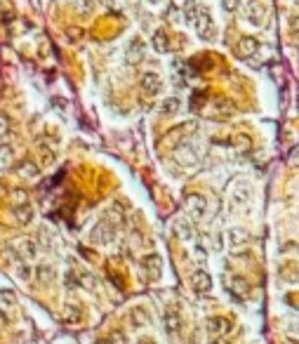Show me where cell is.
Wrapping results in <instances>:
<instances>
[{"mask_svg": "<svg viewBox=\"0 0 299 344\" xmlns=\"http://www.w3.org/2000/svg\"><path fill=\"white\" fill-rule=\"evenodd\" d=\"M240 5V0H222V7H224L226 12H236Z\"/></svg>", "mask_w": 299, "mask_h": 344, "instance_id": "32", "label": "cell"}, {"mask_svg": "<svg viewBox=\"0 0 299 344\" xmlns=\"http://www.w3.org/2000/svg\"><path fill=\"white\" fill-rule=\"evenodd\" d=\"M142 267H144V271H146L149 276H160L163 262H160V257H158V255H146L142 260Z\"/></svg>", "mask_w": 299, "mask_h": 344, "instance_id": "9", "label": "cell"}, {"mask_svg": "<svg viewBox=\"0 0 299 344\" xmlns=\"http://www.w3.org/2000/svg\"><path fill=\"white\" fill-rule=\"evenodd\" d=\"M229 288H231V292L236 297H245L247 292H250V283L245 281V278H240V276H236V278H231Z\"/></svg>", "mask_w": 299, "mask_h": 344, "instance_id": "12", "label": "cell"}, {"mask_svg": "<svg viewBox=\"0 0 299 344\" xmlns=\"http://www.w3.org/2000/svg\"><path fill=\"white\" fill-rule=\"evenodd\" d=\"M10 198H12L14 205H26V203H28V193H26V189L17 186V189H12V191H10Z\"/></svg>", "mask_w": 299, "mask_h": 344, "instance_id": "19", "label": "cell"}, {"mask_svg": "<svg viewBox=\"0 0 299 344\" xmlns=\"http://www.w3.org/2000/svg\"><path fill=\"white\" fill-rule=\"evenodd\" d=\"M38 153H40V165H52V163L57 160L55 149H50L48 144H40V146H38Z\"/></svg>", "mask_w": 299, "mask_h": 344, "instance_id": "15", "label": "cell"}, {"mask_svg": "<svg viewBox=\"0 0 299 344\" xmlns=\"http://www.w3.org/2000/svg\"><path fill=\"white\" fill-rule=\"evenodd\" d=\"M61 321L64 323H78L80 321V311H78V307H64V311H61Z\"/></svg>", "mask_w": 299, "mask_h": 344, "instance_id": "16", "label": "cell"}, {"mask_svg": "<svg viewBox=\"0 0 299 344\" xmlns=\"http://www.w3.org/2000/svg\"><path fill=\"white\" fill-rule=\"evenodd\" d=\"M113 236H116V227H113L111 222H106V220H102L95 229H92V241L99 243V245L111 243V241H113Z\"/></svg>", "mask_w": 299, "mask_h": 344, "instance_id": "2", "label": "cell"}, {"mask_svg": "<svg viewBox=\"0 0 299 344\" xmlns=\"http://www.w3.org/2000/svg\"><path fill=\"white\" fill-rule=\"evenodd\" d=\"M193 26H196V31H198L200 38H212V19H210V14L205 12V10H198L196 19H193Z\"/></svg>", "mask_w": 299, "mask_h": 344, "instance_id": "5", "label": "cell"}, {"mask_svg": "<svg viewBox=\"0 0 299 344\" xmlns=\"http://www.w3.org/2000/svg\"><path fill=\"white\" fill-rule=\"evenodd\" d=\"M35 276H38L42 283H52L55 281V269L48 267V264H40V267L35 269Z\"/></svg>", "mask_w": 299, "mask_h": 344, "instance_id": "20", "label": "cell"}, {"mask_svg": "<svg viewBox=\"0 0 299 344\" xmlns=\"http://www.w3.org/2000/svg\"><path fill=\"white\" fill-rule=\"evenodd\" d=\"M10 127H12V123H10V116L0 113V137H7V135H10Z\"/></svg>", "mask_w": 299, "mask_h": 344, "instance_id": "27", "label": "cell"}, {"mask_svg": "<svg viewBox=\"0 0 299 344\" xmlns=\"http://www.w3.org/2000/svg\"><path fill=\"white\" fill-rule=\"evenodd\" d=\"M231 328V323H229V318L224 316H215L207 321V332H212V335H222V332H226Z\"/></svg>", "mask_w": 299, "mask_h": 344, "instance_id": "10", "label": "cell"}, {"mask_svg": "<svg viewBox=\"0 0 299 344\" xmlns=\"http://www.w3.org/2000/svg\"><path fill=\"white\" fill-rule=\"evenodd\" d=\"M7 318H5V314H3V311H0V323H5Z\"/></svg>", "mask_w": 299, "mask_h": 344, "instance_id": "36", "label": "cell"}, {"mask_svg": "<svg viewBox=\"0 0 299 344\" xmlns=\"http://www.w3.org/2000/svg\"><path fill=\"white\" fill-rule=\"evenodd\" d=\"M153 48H156V52H160V55H165V52L170 50V45H167V35H165L163 28H158L156 33H153Z\"/></svg>", "mask_w": 299, "mask_h": 344, "instance_id": "13", "label": "cell"}, {"mask_svg": "<svg viewBox=\"0 0 299 344\" xmlns=\"http://www.w3.org/2000/svg\"><path fill=\"white\" fill-rule=\"evenodd\" d=\"M130 318H132L135 328H139V325H146V323H149V316H146V311H144V309H135L132 314H130Z\"/></svg>", "mask_w": 299, "mask_h": 344, "instance_id": "22", "label": "cell"}, {"mask_svg": "<svg viewBox=\"0 0 299 344\" xmlns=\"http://www.w3.org/2000/svg\"><path fill=\"white\" fill-rule=\"evenodd\" d=\"M14 163V149L10 144H0V170Z\"/></svg>", "mask_w": 299, "mask_h": 344, "instance_id": "14", "label": "cell"}, {"mask_svg": "<svg viewBox=\"0 0 299 344\" xmlns=\"http://www.w3.org/2000/svg\"><path fill=\"white\" fill-rule=\"evenodd\" d=\"M12 217H14V222L17 224H28V222L33 220V207L28 205H14L12 207Z\"/></svg>", "mask_w": 299, "mask_h": 344, "instance_id": "8", "label": "cell"}, {"mask_svg": "<svg viewBox=\"0 0 299 344\" xmlns=\"http://www.w3.org/2000/svg\"><path fill=\"white\" fill-rule=\"evenodd\" d=\"M217 106H222V109H224V113H231V111H233V104L226 102V99H217Z\"/></svg>", "mask_w": 299, "mask_h": 344, "instance_id": "34", "label": "cell"}, {"mask_svg": "<svg viewBox=\"0 0 299 344\" xmlns=\"http://www.w3.org/2000/svg\"><path fill=\"white\" fill-rule=\"evenodd\" d=\"M78 285H82L85 290H97V281L90 274H78Z\"/></svg>", "mask_w": 299, "mask_h": 344, "instance_id": "25", "label": "cell"}, {"mask_svg": "<svg viewBox=\"0 0 299 344\" xmlns=\"http://www.w3.org/2000/svg\"><path fill=\"white\" fill-rule=\"evenodd\" d=\"M179 99L177 97H170V99H165L163 102V113H167V116H170V113H177L179 111Z\"/></svg>", "mask_w": 299, "mask_h": 344, "instance_id": "24", "label": "cell"}, {"mask_svg": "<svg viewBox=\"0 0 299 344\" xmlns=\"http://www.w3.org/2000/svg\"><path fill=\"white\" fill-rule=\"evenodd\" d=\"M139 85H142L144 92H149V95H158L160 88H163V80L158 76L156 71H144L142 78H139Z\"/></svg>", "mask_w": 299, "mask_h": 344, "instance_id": "3", "label": "cell"}, {"mask_svg": "<svg viewBox=\"0 0 299 344\" xmlns=\"http://www.w3.org/2000/svg\"><path fill=\"white\" fill-rule=\"evenodd\" d=\"M191 285H193V290L196 292H210L212 290V278H210V274L207 271H196V274L191 276Z\"/></svg>", "mask_w": 299, "mask_h": 344, "instance_id": "6", "label": "cell"}, {"mask_svg": "<svg viewBox=\"0 0 299 344\" xmlns=\"http://www.w3.org/2000/svg\"><path fill=\"white\" fill-rule=\"evenodd\" d=\"M163 325H165V330L167 332H179V328H182V318H179L177 311H165Z\"/></svg>", "mask_w": 299, "mask_h": 344, "instance_id": "11", "label": "cell"}, {"mask_svg": "<svg viewBox=\"0 0 299 344\" xmlns=\"http://www.w3.org/2000/svg\"><path fill=\"white\" fill-rule=\"evenodd\" d=\"M12 252L21 262H31L38 255V245L33 243V238H17V241H12Z\"/></svg>", "mask_w": 299, "mask_h": 344, "instance_id": "1", "label": "cell"}, {"mask_svg": "<svg viewBox=\"0 0 299 344\" xmlns=\"http://www.w3.org/2000/svg\"><path fill=\"white\" fill-rule=\"evenodd\" d=\"M111 344H130V339H127V335H125V332H113V335H111Z\"/></svg>", "mask_w": 299, "mask_h": 344, "instance_id": "30", "label": "cell"}, {"mask_svg": "<svg viewBox=\"0 0 299 344\" xmlns=\"http://www.w3.org/2000/svg\"><path fill=\"white\" fill-rule=\"evenodd\" d=\"M137 344H156V342H153V339H146V337H144V339H139Z\"/></svg>", "mask_w": 299, "mask_h": 344, "instance_id": "35", "label": "cell"}, {"mask_svg": "<svg viewBox=\"0 0 299 344\" xmlns=\"http://www.w3.org/2000/svg\"><path fill=\"white\" fill-rule=\"evenodd\" d=\"M177 234L182 236L184 241H193L196 229H193V224H189V222H177Z\"/></svg>", "mask_w": 299, "mask_h": 344, "instance_id": "17", "label": "cell"}, {"mask_svg": "<svg viewBox=\"0 0 299 344\" xmlns=\"http://www.w3.org/2000/svg\"><path fill=\"white\" fill-rule=\"evenodd\" d=\"M184 12H186V21H193L198 14V5H193V3H186L184 5Z\"/></svg>", "mask_w": 299, "mask_h": 344, "instance_id": "29", "label": "cell"}, {"mask_svg": "<svg viewBox=\"0 0 299 344\" xmlns=\"http://www.w3.org/2000/svg\"><path fill=\"white\" fill-rule=\"evenodd\" d=\"M75 10H78V12H85V14H88L90 10H92V0H75Z\"/></svg>", "mask_w": 299, "mask_h": 344, "instance_id": "31", "label": "cell"}, {"mask_svg": "<svg viewBox=\"0 0 299 344\" xmlns=\"http://www.w3.org/2000/svg\"><path fill=\"white\" fill-rule=\"evenodd\" d=\"M236 142H238L240 151H245V149H250V139L245 137V135H238V137H236Z\"/></svg>", "mask_w": 299, "mask_h": 344, "instance_id": "33", "label": "cell"}, {"mask_svg": "<svg viewBox=\"0 0 299 344\" xmlns=\"http://www.w3.org/2000/svg\"><path fill=\"white\" fill-rule=\"evenodd\" d=\"M205 207H207V200H205L200 193H191V196H186V210L191 212V217H193V220L203 217Z\"/></svg>", "mask_w": 299, "mask_h": 344, "instance_id": "4", "label": "cell"}, {"mask_svg": "<svg viewBox=\"0 0 299 344\" xmlns=\"http://www.w3.org/2000/svg\"><path fill=\"white\" fill-rule=\"evenodd\" d=\"M0 302L7 304V307H12L17 302V295H14L12 290H0Z\"/></svg>", "mask_w": 299, "mask_h": 344, "instance_id": "28", "label": "cell"}, {"mask_svg": "<svg viewBox=\"0 0 299 344\" xmlns=\"http://www.w3.org/2000/svg\"><path fill=\"white\" fill-rule=\"evenodd\" d=\"M38 172H40V167L35 165V163H31V160H26V163L19 167V175H21V177H35Z\"/></svg>", "mask_w": 299, "mask_h": 344, "instance_id": "23", "label": "cell"}, {"mask_svg": "<svg viewBox=\"0 0 299 344\" xmlns=\"http://www.w3.org/2000/svg\"><path fill=\"white\" fill-rule=\"evenodd\" d=\"M212 344H226V342H224V339H215V342H212Z\"/></svg>", "mask_w": 299, "mask_h": 344, "instance_id": "37", "label": "cell"}, {"mask_svg": "<svg viewBox=\"0 0 299 344\" xmlns=\"http://www.w3.org/2000/svg\"><path fill=\"white\" fill-rule=\"evenodd\" d=\"M17 276H19L21 281H31V278H33V269H31L26 262H24V264L17 269Z\"/></svg>", "mask_w": 299, "mask_h": 344, "instance_id": "26", "label": "cell"}, {"mask_svg": "<svg viewBox=\"0 0 299 344\" xmlns=\"http://www.w3.org/2000/svg\"><path fill=\"white\" fill-rule=\"evenodd\" d=\"M97 344H106V342H104V339H102V342H97Z\"/></svg>", "mask_w": 299, "mask_h": 344, "instance_id": "38", "label": "cell"}, {"mask_svg": "<svg viewBox=\"0 0 299 344\" xmlns=\"http://www.w3.org/2000/svg\"><path fill=\"white\" fill-rule=\"evenodd\" d=\"M257 50H259V42L252 38V35H243L238 40V45H236V52H238L240 57H252V55H257Z\"/></svg>", "mask_w": 299, "mask_h": 344, "instance_id": "7", "label": "cell"}, {"mask_svg": "<svg viewBox=\"0 0 299 344\" xmlns=\"http://www.w3.org/2000/svg\"><path fill=\"white\" fill-rule=\"evenodd\" d=\"M245 243H247V234H243V231H238V229L229 231V245H231V248H240V245H245Z\"/></svg>", "mask_w": 299, "mask_h": 344, "instance_id": "18", "label": "cell"}, {"mask_svg": "<svg viewBox=\"0 0 299 344\" xmlns=\"http://www.w3.org/2000/svg\"><path fill=\"white\" fill-rule=\"evenodd\" d=\"M250 21L254 24V26H262V24H264V10H262L259 5L250 7Z\"/></svg>", "mask_w": 299, "mask_h": 344, "instance_id": "21", "label": "cell"}]
</instances>
